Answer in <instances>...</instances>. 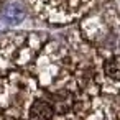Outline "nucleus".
Returning a JSON list of instances; mask_svg holds the SVG:
<instances>
[{
	"label": "nucleus",
	"instance_id": "obj_1",
	"mask_svg": "<svg viewBox=\"0 0 120 120\" xmlns=\"http://www.w3.org/2000/svg\"><path fill=\"white\" fill-rule=\"evenodd\" d=\"M54 117V109L49 102L46 100H36L28 110V118L30 120H53Z\"/></svg>",
	"mask_w": 120,
	"mask_h": 120
},
{
	"label": "nucleus",
	"instance_id": "obj_2",
	"mask_svg": "<svg viewBox=\"0 0 120 120\" xmlns=\"http://www.w3.org/2000/svg\"><path fill=\"white\" fill-rule=\"evenodd\" d=\"M104 72L109 79L120 82V56H113V58L107 59L105 66H104Z\"/></svg>",
	"mask_w": 120,
	"mask_h": 120
}]
</instances>
